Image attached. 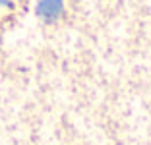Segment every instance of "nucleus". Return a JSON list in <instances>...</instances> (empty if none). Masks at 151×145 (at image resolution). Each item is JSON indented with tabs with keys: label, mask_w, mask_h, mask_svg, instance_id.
I'll list each match as a JSON object with an SVG mask.
<instances>
[{
	"label": "nucleus",
	"mask_w": 151,
	"mask_h": 145,
	"mask_svg": "<svg viewBox=\"0 0 151 145\" xmlns=\"http://www.w3.org/2000/svg\"><path fill=\"white\" fill-rule=\"evenodd\" d=\"M62 10H64L62 0H41L37 4V16L47 19V22H52L62 14Z\"/></svg>",
	"instance_id": "nucleus-1"
}]
</instances>
